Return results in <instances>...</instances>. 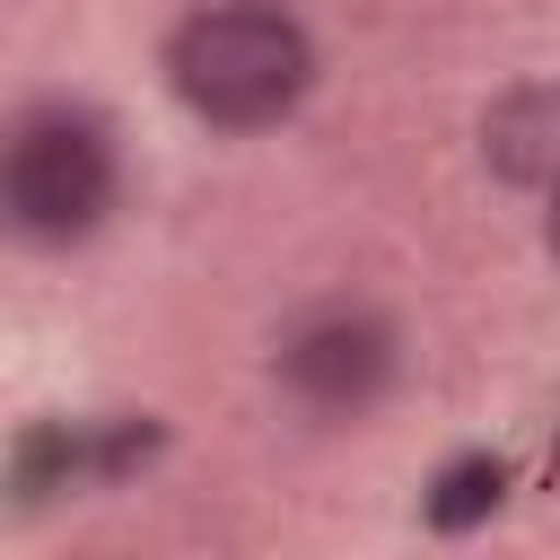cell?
I'll list each match as a JSON object with an SVG mask.
<instances>
[{
  "mask_svg": "<svg viewBox=\"0 0 560 560\" xmlns=\"http://www.w3.org/2000/svg\"><path fill=\"white\" fill-rule=\"evenodd\" d=\"M166 88L210 131H271L315 88V35L280 0H210L166 35Z\"/></svg>",
  "mask_w": 560,
  "mask_h": 560,
  "instance_id": "cell-1",
  "label": "cell"
},
{
  "mask_svg": "<svg viewBox=\"0 0 560 560\" xmlns=\"http://www.w3.org/2000/svg\"><path fill=\"white\" fill-rule=\"evenodd\" d=\"M122 192V158H114V131L96 105H70V96H44L9 122V149H0V210H9V236L35 245V254H70L105 228Z\"/></svg>",
  "mask_w": 560,
  "mask_h": 560,
  "instance_id": "cell-2",
  "label": "cell"
},
{
  "mask_svg": "<svg viewBox=\"0 0 560 560\" xmlns=\"http://www.w3.org/2000/svg\"><path fill=\"white\" fill-rule=\"evenodd\" d=\"M394 324L376 315V306H350V298H332V306H306L280 341H271V376H280V394L298 402V411H315V420H359L385 385H394Z\"/></svg>",
  "mask_w": 560,
  "mask_h": 560,
  "instance_id": "cell-3",
  "label": "cell"
},
{
  "mask_svg": "<svg viewBox=\"0 0 560 560\" xmlns=\"http://www.w3.org/2000/svg\"><path fill=\"white\" fill-rule=\"evenodd\" d=\"M481 166L516 192L560 184V79H516L481 105Z\"/></svg>",
  "mask_w": 560,
  "mask_h": 560,
  "instance_id": "cell-4",
  "label": "cell"
},
{
  "mask_svg": "<svg viewBox=\"0 0 560 560\" xmlns=\"http://www.w3.org/2000/svg\"><path fill=\"white\" fill-rule=\"evenodd\" d=\"M499 499H508V464H499V455H455V464L429 481L420 516H429V534H472V525L499 516Z\"/></svg>",
  "mask_w": 560,
  "mask_h": 560,
  "instance_id": "cell-5",
  "label": "cell"
},
{
  "mask_svg": "<svg viewBox=\"0 0 560 560\" xmlns=\"http://www.w3.org/2000/svg\"><path fill=\"white\" fill-rule=\"evenodd\" d=\"M542 254H551V262H560V184H551V192H542Z\"/></svg>",
  "mask_w": 560,
  "mask_h": 560,
  "instance_id": "cell-6",
  "label": "cell"
}]
</instances>
